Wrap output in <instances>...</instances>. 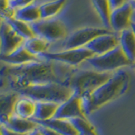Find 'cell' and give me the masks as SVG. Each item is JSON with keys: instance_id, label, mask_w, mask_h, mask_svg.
<instances>
[{"instance_id": "cell-1", "label": "cell", "mask_w": 135, "mask_h": 135, "mask_svg": "<svg viewBox=\"0 0 135 135\" xmlns=\"http://www.w3.org/2000/svg\"><path fill=\"white\" fill-rule=\"evenodd\" d=\"M0 74L5 77L10 87L17 92L35 84L62 82L56 68L50 61L32 62L19 66L4 67Z\"/></svg>"}, {"instance_id": "cell-2", "label": "cell", "mask_w": 135, "mask_h": 135, "mask_svg": "<svg viewBox=\"0 0 135 135\" xmlns=\"http://www.w3.org/2000/svg\"><path fill=\"white\" fill-rule=\"evenodd\" d=\"M129 84L130 75L128 72L124 70L115 72L107 82L82 97L84 111L86 116L124 95L128 91Z\"/></svg>"}, {"instance_id": "cell-3", "label": "cell", "mask_w": 135, "mask_h": 135, "mask_svg": "<svg viewBox=\"0 0 135 135\" xmlns=\"http://www.w3.org/2000/svg\"><path fill=\"white\" fill-rule=\"evenodd\" d=\"M113 74L99 72L93 69L78 70L69 74L63 84L69 86L74 91V94L84 97L107 82Z\"/></svg>"}, {"instance_id": "cell-4", "label": "cell", "mask_w": 135, "mask_h": 135, "mask_svg": "<svg viewBox=\"0 0 135 135\" xmlns=\"http://www.w3.org/2000/svg\"><path fill=\"white\" fill-rule=\"evenodd\" d=\"M17 93L34 101H49L61 104L69 99L74 91L62 82H49L26 87Z\"/></svg>"}, {"instance_id": "cell-5", "label": "cell", "mask_w": 135, "mask_h": 135, "mask_svg": "<svg viewBox=\"0 0 135 135\" xmlns=\"http://www.w3.org/2000/svg\"><path fill=\"white\" fill-rule=\"evenodd\" d=\"M86 62L93 69L107 73H114L113 71L117 69L133 64L125 55L120 46L107 53L95 55L88 59Z\"/></svg>"}, {"instance_id": "cell-6", "label": "cell", "mask_w": 135, "mask_h": 135, "mask_svg": "<svg viewBox=\"0 0 135 135\" xmlns=\"http://www.w3.org/2000/svg\"><path fill=\"white\" fill-rule=\"evenodd\" d=\"M30 25L35 33V36L43 38L49 42L63 40L68 36V31L64 24L59 20H40Z\"/></svg>"}, {"instance_id": "cell-7", "label": "cell", "mask_w": 135, "mask_h": 135, "mask_svg": "<svg viewBox=\"0 0 135 135\" xmlns=\"http://www.w3.org/2000/svg\"><path fill=\"white\" fill-rule=\"evenodd\" d=\"M95 54L85 46L80 48L63 50L56 52H45L41 55V57L46 61L57 62L69 66H78L82 62H86Z\"/></svg>"}, {"instance_id": "cell-8", "label": "cell", "mask_w": 135, "mask_h": 135, "mask_svg": "<svg viewBox=\"0 0 135 135\" xmlns=\"http://www.w3.org/2000/svg\"><path fill=\"white\" fill-rule=\"evenodd\" d=\"M109 33L112 32L105 28L85 27L79 29L67 37L63 43V48L64 50H69L84 47L97 36Z\"/></svg>"}, {"instance_id": "cell-9", "label": "cell", "mask_w": 135, "mask_h": 135, "mask_svg": "<svg viewBox=\"0 0 135 135\" xmlns=\"http://www.w3.org/2000/svg\"><path fill=\"white\" fill-rule=\"evenodd\" d=\"M55 118L70 120L75 117H87L83 107V98L73 94L69 99L59 104Z\"/></svg>"}, {"instance_id": "cell-10", "label": "cell", "mask_w": 135, "mask_h": 135, "mask_svg": "<svg viewBox=\"0 0 135 135\" xmlns=\"http://www.w3.org/2000/svg\"><path fill=\"white\" fill-rule=\"evenodd\" d=\"M25 40L15 32L6 21L0 24V54H9L24 45Z\"/></svg>"}, {"instance_id": "cell-11", "label": "cell", "mask_w": 135, "mask_h": 135, "mask_svg": "<svg viewBox=\"0 0 135 135\" xmlns=\"http://www.w3.org/2000/svg\"><path fill=\"white\" fill-rule=\"evenodd\" d=\"M133 10L129 1L124 5L112 10L110 16L111 29L116 32H122L124 30L130 28L132 24L131 16Z\"/></svg>"}, {"instance_id": "cell-12", "label": "cell", "mask_w": 135, "mask_h": 135, "mask_svg": "<svg viewBox=\"0 0 135 135\" xmlns=\"http://www.w3.org/2000/svg\"><path fill=\"white\" fill-rule=\"evenodd\" d=\"M119 46V36L112 32L97 36L90 43H88L85 47L90 50L95 55H101L115 49Z\"/></svg>"}, {"instance_id": "cell-13", "label": "cell", "mask_w": 135, "mask_h": 135, "mask_svg": "<svg viewBox=\"0 0 135 135\" xmlns=\"http://www.w3.org/2000/svg\"><path fill=\"white\" fill-rule=\"evenodd\" d=\"M0 61L8 63L11 66H19L32 62L41 61V58L30 53L24 47V46H21L9 54H0Z\"/></svg>"}, {"instance_id": "cell-14", "label": "cell", "mask_w": 135, "mask_h": 135, "mask_svg": "<svg viewBox=\"0 0 135 135\" xmlns=\"http://www.w3.org/2000/svg\"><path fill=\"white\" fill-rule=\"evenodd\" d=\"M40 126L52 128L62 135H79L78 130L74 128L73 123L67 119L52 118L46 121H35Z\"/></svg>"}, {"instance_id": "cell-15", "label": "cell", "mask_w": 135, "mask_h": 135, "mask_svg": "<svg viewBox=\"0 0 135 135\" xmlns=\"http://www.w3.org/2000/svg\"><path fill=\"white\" fill-rule=\"evenodd\" d=\"M18 99L17 92L0 95V125H4L8 118L14 115L15 105Z\"/></svg>"}, {"instance_id": "cell-16", "label": "cell", "mask_w": 135, "mask_h": 135, "mask_svg": "<svg viewBox=\"0 0 135 135\" xmlns=\"http://www.w3.org/2000/svg\"><path fill=\"white\" fill-rule=\"evenodd\" d=\"M3 126L7 127L15 132L27 134L31 131L39 127V124L33 119H25L16 115H13L8 118V120L5 122Z\"/></svg>"}, {"instance_id": "cell-17", "label": "cell", "mask_w": 135, "mask_h": 135, "mask_svg": "<svg viewBox=\"0 0 135 135\" xmlns=\"http://www.w3.org/2000/svg\"><path fill=\"white\" fill-rule=\"evenodd\" d=\"M59 104L49 101H36V111L34 121H46L56 115Z\"/></svg>"}, {"instance_id": "cell-18", "label": "cell", "mask_w": 135, "mask_h": 135, "mask_svg": "<svg viewBox=\"0 0 135 135\" xmlns=\"http://www.w3.org/2000/svg\"><path fill=\"white\" fill-rule=\"evenodd\" d=\"M120 47L131 62L135 60V34L133 30L128 28L120 32Z\"/></svg>"}, {"instance_id": "cell-19", "label": "cell", "mask_w": 135, "mask_h": 135, "mask_svg": "<svg viewBox=\"0 0 135 135\" xmlns=\"http://www.w3.org/2000/svg\"><path fill=\"white\" fill-rule=\"evenodd\" d=\"M35 111L36 101L27 97H22L17 100L15 105L14 114L25 119H33Z\"/></svg>"}, {"instance_id": "cell-20", "label": "cell", "mask_w": 135, "mask_h": 135, "mask_svg": "<svg viewBox=\"0 0 135 135\" xmlns=\"http://www.w3.org/2000/svg\"><path fill=\"white\" fill-rule=\"evenodd\" d=\"M15 18L28 24L35 23L36 21L41 20L39 6L35 5V4H31V5L26 7L17 8L15 9Z\"/></svg>"}, {"instance_id": "cell-21", "label": "cell", "mask_w": 135, "mask_h": 135, "mask_svg": "<svg viewBox=\"0 0 135 135\" xmlns=\"http://www.w3.org/2000/svg\"><path fill=\"white\" fill-rule=\"evenodd\" d=\"M23 46L30 53L34 56L41 57L43 53L47 52L50 42L44 40L43 38L35 36L25 41Z\"/></svg>"}, {"instance_id": "cell-22", "label": "cell", "mask_w": 135, "mask_h": 135, "mask_svg": "<svg viewBox=\"0 0 135 135\" xmlns=\"http://www.w3.org/2000/svg\"><path fill=\"white\" fill-rule=\"evenodd\" d=\"M67 0H53L46 2L39 6L41 20L52 19V17L57 15L62 10L65 5Z\"/></svg>"}, {"instance_id": "cell-23", "label": "cell", "mask_w": 135, "mask_h": 135, "mask_svg": "<svg viewBox=\"0 0 135 135\" xmlns=\"http://www.w3.org/2000/svg\"><path fill=\"white\" fill-rule=\"evenodd\" d=\"M95 11L99 15L105 29H111L110 25V16L112 9L108 0H91Z\"/></svg>"}, {"instance_id": "cell-24", "label": "cell", "mask_w": 135, "mask_h": 135, "mask_svg": "<svg viewBox=\"0 0 135 135\" xmlns=\"http://www.w3.org/2000/svg\"><path fill=\"white\" fill-rule=\"evenodd\" d=\"M6 22L8 23V25L12 27V29L14 30L17 35L23 38L25 41L35 36V33L31 29V25L28 23H25L24 21L19 20L15 18L8 20Z\"/></svg>"}, {"instance_id": "cell-25", "label": "cell", "mask_w": 135, "mask_h": 135, "mask_svg": "<svg viewBox=\"0 0 135 135\" xmlns=\"http://www.w3.org/2000/svg\"><path fill=\"white\" fill-rule=\"evenodd\" d=\"M79 134L83 135H99L94 124L88 120L87 117H75L69 120Z\"/></svg>"}, {"instance_id": "cell-26", "label": "cell", "mask_w": 135, "mask_h": 135, "mask_svg": "<svg viewBox=\"0 0 135 135\" xmlns=\"http://www.w3.org/2000/svg\"><path fill=\"white\" fill-rule=\"evenodd\" d=\"M15 8L10 6L9 0H0V20L7 21L15 18Z\"/></svg>"}, {"instance_id": "cell-27", "label": "cell", "mask_w": 135, "mask_h": 135, "mask_svg": "<svg viewBox=\"0 0 135 135\" xmlns=\"http://www.w3.org/2000/svg\"><path fill=\"white\" fill-rule=\"evenodd\" d=\"M34 1L35 0H12L10 1V6L17 9V8H21L31 5Z\"/></svg>"}, {"instance_id": "cell-28", "label": "cell", "mask_w": 135, "mask_h": 135, "mask_svg": "<svg viewBox=\"0 0 135 135\" xmlns=\"http://www.w3.org/2000/svg\"><path fill=\"white\" fill-rule=\"evenodd\" d=\"M110 3V7H111L112 11L116 9V8H119L122 5H124L125 3H128L129 0H108Z\"/></svg>"}, {"instance_id": "cell-29", "label": "cell", "mask_w": 135, "mask_h": 135, "mask_svg": "<svg viewBox=\"0 0 135 135\" xmlns=\"http://www.w3.org/2000/svg\"><path fill=\"white\" fill-rule=\"evenodd\" d=\"M0 131H1L2 135H26L24 133H20L13 131L9 128H8L7 127L3 126V125H0Z\"/></svg>"}, {"instance_id": "cell-30", "label": "cell", "mask_w": 135, "mask_h": 135, "mask_svg": "<svg viewBox=\"0 0 135 135\" xmlns=\"http://www.w3.org/2000/svg\"><path fill=\"white\" fill-rule=\"evenodd\" d=\"M39 128L41 131V133H43V135H62L59 133L56 132L55 130H53L52 128H46V127L39 125Z\"/></svg>"}, {"instance_id": "cell-31", "label": "cell", "mask_w": 135, "mask_h": 135, "mask_svg": "<svg viewBox=\"0 0 135 135\" xmlns=\"http://www.w3.org/2000/svg\"><path fill=\"white\" fill-rule=\"evenodd\" d=\"M26 135H43V133H41L40 128L38 127V128H35L34 130L31 131L30 133H28Z\"/></svg>"}, {"instance_id": "cell-32", "label": "cell", "mask_w": 135, "mask_h": 135, "mask_svg": "<svg viewBox=\"0 0 135 135\" xmlns=\"http://www.w3.org/2000/svg\"><path fill=\"white\" fill-rule=\"evenodd\" d=\"M129 3L133 9H135V0H129Z\"/></svg>"}, {"instance_id": "cell-33", "label": "cell", "mask_w": 135, "mask_h": 135, "mask_svg": "<svg viewBox=\"0 0 135 135\" xmlns=\"http://www.w3.org/2000/svg\"><path fill=\"white\" fill-rule=\"evenodd\" d=\"M130 28L133 30V33L135 34V22H132V24H131V26H130Z\"/></svg>"}, {"instance_id": "cell-34", "label": "cell", "mask_w": 135, "mask_h": 135, "mask_svg": "<svg viewBox=\"0 0 135 135\" xmlns=\"http://www.w3.org/2000/svg\"><path fill=\"white\" fill-rule=\"evenodd\" d=\"M3 84H4V82H3V80L1 79L0 80V88H2L3 86Z\"/></svg>"}, {"instance_id": "cell-35", "label": "cell", "mask_w": 135, "mask_h": 135, "mask_svg": "<svg viewBox=\"0 0 135 135\" xmlns=\"http://www.w3.org/2000/svg\"><path fill=\"white\" fill-rule=\"evenodd\" d=\"M133 65H134V69H135V60H134V62H133Z\"/></svg>"}, {"instance_id": "cell-36", "label": "cell", "mask_w": 135, "mask_h": 135, "mask_svg": "<svg viewBox=\"0 0 135 135\" xmlns=\"http://www.w3.org/2000/svg\"><path fill=\"white\" fill-rule=\"evenodd\" d=\"M0 135H2V133H1V131H0Z\"/></svg>"}, {"instance_id": "cell-37", "label": "cell", "mask_w": 135, "mask_h": 135, "mask_svg": "<svg viewBox=\"0 0 135 135\" xmlns=\"http://www.w3.org/2000/svg\"><path fill=\"white\" fill-rule=\"evenodd\" d=\"M79 135H83V134H79Z\"/></svg>"}, {"instance_id": "cell-38", "label": "cell", "mask_w": 135, "mask_h": 135, "mask_svg": "<svg viewBox=\"0 0 135 135\" xmlns=\"http://www.w3.org/2000/svg\"><path fill=\"white\" fill-rule=\"evenodd\" d=\"M9 1H12V0H9Z\"/></svg>"}]
</instances>
